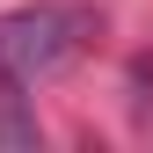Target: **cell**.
<instances>
[{
    "label": "cell",
    "instance_id": "1",
    "mask_svg": "<svg viewBox=\"0 0 153 153\" xmlns=\"http://www.w3.org/2000/svg\"><path fill=\"white\" fill-rule=\"evenodd\" d=\"M88 44H95V7L80 0H36V7L0 15V95H22L66 73Z\"/></svg>",
    "mask_w": 153,
    "mask_h": 153
}]
</instances>
